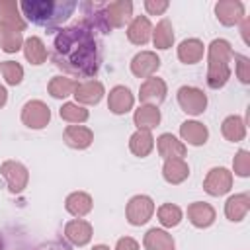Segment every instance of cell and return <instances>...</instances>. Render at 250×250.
Returning a JSON list of instances; mask_svg holds the SVG:
<instances>
[{
    "label": "cell",
    "instance_id": "6da1fadb",
    "mask_svg": "<svg viewBox=\"0 0 250 250\" xmlns=\"http://www.w3.org/2000/svg\"><path fill=\"white\" fill-rule=\"evenodd\" d=\"M51 61L70 76L92 78L98 74L102 62L98 39L82 23L64 27L55 37Z\"/></svg>",
    "mask_w": 250,
    "mask_h": 250
},
{
    "label": "cell",
    "instance_id": "7a4b0ae2",
    "mask_svg": "<svg viewBox=\"0 0 250 250\" xmlns=\"http://www.w3.org/2000/svg\"><path fill=\"white\" fill-rule=\"evenodd\" d=\"M74 0H23L20 2V8L23 16L41 27L55 29L62 21H66L72 12L76 10Z\"/></svg>",
    "mask_w": 250,
    "mask_h": 250
},
{
    "label": "cell",
    "instance_id": "3957f363",
    "mask_svg": "<svg viewBox=\"0 0 250 250\" xmlns=\"http://www.w3.org/2000/svg\"><path fill=\"white\" fill-rule=\"evenodd\" d=\"M232 49L229 41L225 39H213L209 45L207 55V84L213 90H219L227 84L230 78V61H232Z\"/></svg>",
    "mask_w": 250,
    "mask_h": 250
},
{
    "label": "cell",
    "instance_id": "277c9868",
    "mask_svg": "<svg viewBox=\"0 0 250 250\" xmlns=\"http://www.w3.org/2000/svg\"><path fill=\"white\" fill-rule=\"evenodd\" d=\"M80 10L84 14L82 25L88 27L92 33H94V29L100 31V33H109L111 31V27L107 23V18H105V2H82Z\"/></svg>",
    "mask_w": 250,
    "mask_h": 250
},
{
    "label": "cell",
    "instance_id": "5b68a950",
    "mask_svg": "<svg viewBox=\"0 0 250 250\" xmlns=\"http://www.w3.org/2000/svg\"><path fill=\"white\" fill-rule=\"evenodd\" d=\"M51 119V109L41 100H31L21 107V123L29 129H43Z\"/></svg>",
    "mask_w": 250,
    "mask_h": 250
},
{
    "label": "cell",
    "instance_id": "8992f818",
    "mask_svg": "<svg viewBox=\"0 0 250 250\" xmlns=\"http://www.w3.org/2000/svg\"><path fill=\"white\" fill-rule=\"evenodd\" d=\"M154 213V201L148 197V195H135L129 199L127 203V209H125V215H127V221L135 227H141L145 225Z\"/></svg>",
    "mask_w": 250,
    "mask_h": 250
},
{
    "label": "cell",
    "instance_id": "52a82bcc",
    "mask_svg": "<svg viewBox=\"0 0 250 250\" xmlns=\"http://www.w3.org/2000/svg\"><path fill=\"white\" fill-rule=\"evenodd\" d=\"M230 188H232V172H229L223 166L211 168L203 180V189L213 197L225 195L227 191H230Z\"/></svg>",
    "mask_w": 250,
    "mask_h": 250
},
{
    "label": "cell",
    "instance_id": "ba28073f",
    "mask_svg": "<svg viewBox=\"0 0 250 250\" xmlns=\"http://www.w3.org/2000/svg\"><path fill=\"white\" fill-rule=\"evenodd\" d=\"M178 104L180 107L189 113V115H199L205 111L207 107V96L203 94V90L193 88V86H182L178 90Z\"/></svg>",
    "mask_w": 250,
    "mask_h": 250
},
{
    "label": "cell",
    "instance_id": "9c48e42d",
    "mask_svg": "<svg viewBox=\"0 0 250 250\" xmlns=\"http://www.w3.org/2000/svg\"><path fill=\"white\" fill-rule=\"evenodd\" d=\"M0 174L6 178L8 189H10L12 193L23 191V188L27 186V180H29L27 168H25L21 162H16V160H6V162L0 166Z\"/></svg>",
    "mask_w": 250,
    "mask_h": 250
},
{
    "label": "cell",
    "instance_id": "30bf717a",
    "mask_svg": "<svg viewBox=\"0 0 250 250\" xmlns=\"http://www.w3.org/2000/svg\"><path fill=\"white\" fill-rule=\"evenodd\" d=\"M166 98V82L162 78H156V76H150L146 78L143 84H141V90H139V100L145 104V105H158L162 104Z\"/></svg>",
    "mask_w": 250,
    "mask_h": 250
},
{
    "label": "cell",
    "instance_id": "8fae6325",
    "mask_svg": "<svg viewBox=\"0 0 250 250\" xmlns=\"http://www.w3.org/2000/svg\"><path fill=\"white\" fill-rule=\"evenodd\" d=\"M160 68V59L152 51H141L131 61V72L137 78H150Z\"/></svg>",
    "mask_w": 250,
    "mask_h": 250
},
{
    "label": "cell",
    "instance_id": "7c38bea8",
    "mask_svg": "<svg viewBox=\"0 0 250 250\" xmlns=\"http://www.w3.org/2000/svg\"><path fill=\"white\" fill-rule=\"evenodd\" d=\"M215 14L217 20L223 25H234L238 21H242L244 16V4L240 0H221L215 4Z\"/></svg>",
    "mask_w": 250,
    "mask_h": 250
},
{
    "label": "cell",
    "instance_id": "4fadbf2b",
    "mask_svg": "<svg viewBox=\"0 0 250 250\" xmlns=\"http://www.w3.org/2000/svg\"><path fill=\"white\" fill-rule=\"evenodd\" d=\"M133 16V2L129 0H115V2H105V18L109 27H123Z\"/></svg>",
    "mask_w": 250,
    "mask_h": 250
},
{
    "label": "cell",
    "instance_id": "5bb4252c",
    "mask_svg": "<svg viewBox=\"0 0 250 250\" xmlns=\"http://www.w3.org/2000/svg\"><path fill=\"white\" fill-rule=\"evenodd\" d=\"M76 98V104H86V105H96L102 96H104V84L100 80H86V82H76V88L72 92Z\"/></svg>",
    "mask_w": 250,
    "mask_h": 250
},
{
    "label": "cell",
    "instance_id": "9a60e30c",
    "mask_svg": "<svg viewBox=\"0 0 250 250\" xmlns=\"http://www.w3.org/2000/svg\"><path fill=\"white\" fill-rule=\"evenodd\" d=\"M133 104H135V98H133V94L127 86H115V88L109 90V96H107L109 111H113L117 115H123L133 107Z\"/></svg>",
    "mask_w": 250,
    "mask_h": 250
},
{
    "label": "cell",
    "instance_id": "2e32d148",
    "mask_svg": "<svg viewBox=\"0 0 250 250\" xmlns=\"http://www.w3.org/2000/svg\"><path fill=\"white\" fill-rule=\"evenodd\" d=\"M62 139L70 148L82 150V148H88L92 145L94 133H92V129H88L84 125H68L62 133Z\"/></svg>",
    "mask_w": 250,
    "mask_h": 250
},
{
    "label": "cell",
    "instance_id": "e0dca14e",
    "mask_svg": "<svg viewBox=\"0 0 250 250\" xmlns=\"http://www.w3.org/2000/svg\"><path fill=\"white\" fill-rule=\"evenodd\" d=\"M188 219L197 229H207L215 223V209L205 201H195L188 207Z\"/></svg>",
    "mask_w": 250,
    "mask_h": 250
},
{
    "label": "cell",
    "instance_id": "ac0fdd59",
    "mask_svg": "<svg viewBox=\"0 0 250 250\" xmlns=\"http://www.w3.org/2000/svg\"><path fill=\"white\" fill-rule=\"evenodd\" d=\"M64 236L76 244V246H84L90 242L92 238V225L84 219H74V221H68L66 227H64Z\"/></svg>",
    "mask_w": 250,
    "mask_h": 250
},
{
    "label": "cell",
    "instance_id": "d6986e66",
    "mask_svg": "<svg viewBox=\"0 0 250 250\" xmlns=\"http://www.w3.org/2000/svg\"><path fill=\"white\" fill-rule=\"evenodd\" d=\"M156 148H158V154L166 160L170 158H184L186 156V145L182 141H178L172 133H164L158 137L156 141Z\"/></svg>",
    "mask_w": 250,
    "mask_h": 250
},
{
    "label": "cell",
    "instance_id": "ffe728a7",
    "mask_svg": "<svg viewBox=\"0 0 250 250\" xmlns=\"http://www.w3.org/2000/svg\"><path fill=\"white\" fill-rule=\"evenodd\" d=\"M250 209V195L248 193H236L230 195L225 203V215L232 223H240Z\"/></svg>",
    "mask_w": 250,
    "mask_h": 250
},
{
    "label": "cell",
    "instance_id": "44dd1931",
    "mask_svg": "<svg viewBox=\"0 0 250 250\" xmlns=\"http://www.w3.org/2000/svg\"><path fill=\"white\" fill-rule=\"evenodd\" d=\"M152 35V25L146 16H137L127 27V39L135 45H145Z\"/></svg>",
    "mask_w": 250,
    "mask_h": 250
},
{
    "label": "cell",
    "instance_id": "7402d4cb",
    "mask_svg": "<svg viewBox=\"0 0 250 250\" xmlns=\"http://www.w3.org/2000/svg\"><path fill=\"white\" fill-rule=\"evenodd\" d=\"M180 135H182L184 141H188V145L201 146V145H205V141L209 137V131L199 121H184L180 125Z\"/></svg>",
    "mask_w": 250,
    "mask_h": 250
},
{
    "label": "cell",
    "instance_id": "603a6c76",
    "mask_svg": "<svg viewBox=\"0 0 250 250\" xmlns=\"http://www.w3.org/2000/svg\"><path fill=\"white\" fill-rule=\"evenodd\" d=\"M20 4L16 0H0V25H10L20 31L25 29V21L20 16Z\"/></svg>",
    "mask_w": 250,
    "mask_h": 250
},
{
    "label": "cell",
    "instance_id": "cb8c5ba5",
    "mask_svg": "<svg viewBox=\"0 0 250 250\" xmlns=\"http://www.w3.org/2000/svg\"><path fill=\"white\" fill-rule=\"evenodd\" d=\"M162 176L168 184H182L188 176H189V166L186 164L184 158H170L164 162V168H162Z\"/></svg>",
    "mask_w": 250,
    "mask_h": 250
},
{
    "label": "cell",
    "instance_id": "d4e9b609",
    "mask_svg": "<svg viewBox=\"0 0 250 250\" xmlns=\"http://www.w3.org/2000/svg\"><path fill=\"white\" fill-rule=\"evenodd\" d=\"M178 59L184 64H195L203 59V43L199 39H184L178 45Z\"/></svg>",
    "mask_w": 250,
    "mask_h": 250
},
{
    "label": "cell",
    "instance_id": "484cf974",
    "mask_svg": "<svg viewBox=\"0 0 250 250\" xmlns=\"http://www.w3.org/2000/svg\"><path fill=\"white\" fill-rule=\"evenodd\" d=\"M92 197L86 193V191H74V193H70L68 197H66V201H64V207H66V211L70 213V215H74V217H84V215H88L90 211H92Z\"/></svg>",
    "mask_w": 250,
    "mask_h": 250
},
{
    "label": "cell",
    "instance_id": "4316f807",
    "mask_svg": "<svg viewBox=\"0 0 250 250\" xmlns=\"http://www.w3.org/2000/svg\"><path fill=\"white\" fill-rule=\"evenodd\" d=\"M135 125L139 131H150L160 123V109L154 105H141L133 115Z\"/></svg>",
    "mask_w": 250,
    "mask_h": 250
},
{
    "label": "cell",
    "instance_id": "83f0119b",
    "mask_svg": "<svg viewBox=\"0 0 250 250\" xmlns=\"http://www.w3.org/2000/svg\"><path fill=\"white\" fill-rule=\"evenodd\" d=\"M145 248L146 250H174V238L162 229H150L145 234Z\"/></svg>",
    "mask_w": 250,
    "mask_h": 250
},
{
    "label": "cell",
    "instance_id": "f1b7e54d",
    "mask_svg": "<svg viewBox=\"0 0 250 250\" xmlns=\"http://www.w3.org/2000/svg\"><path fill=\"white\" fill-rule=\"evenodd\" d=\"M223 137L230 143H240L246 137V125L238 115H229L221 125Z\"/></svg>",
    "mask_w": 250,
    "mask_h": 250
},
{
    "label": "cell",
    "instance_id": "f546056e",
    "mask_svg": "<svg viewBox=\"0 0 250 250\" xmlns=\"http://www.w3.org/2000/svg\"><path fill=\"white\" fill-rule=\"evenodd\" d=\"M152 146H154V139H152L150 131H137L129 139V148L135 156H141V158L148 156Z\"/></svg>",
    "mask_w": 250,
    "mask_h": 250
},
{
    "label": "cell",
    "instance_id": "4dcf8cb0",
    "mask_svg": "<svg viewBox=\"0 0 250 250\" xmlns=\"http://www.w3.org/2000/svg\"><path fill=\"white\" fill-rule=\"evenodd\" d=\"M23 45V37L21 31L10 25H0V47L6 53H16L20 51Z\"/></svg>",
    "mask_w": 250,
    "mask_h": 250
},
{
    "label": "cell",
    "instance_id": "1f68e13d",
    "mask_svg": "<svg viewBox=\"0 0 250 250\" xmlns=\"http://www.w3.org/2000/svg\"><path fill=\"white\" fill-rule=\"evenodd\" d=\"M152 43L156 49H170L174 43V27L168 20H160L152 29Z\"/></svg>",
    "mask_w": 250,
    "mask_h": 250
},
{
    "label": "cell",
    "instance_id": "d6a6232c",
    "mask_svg": "<svg viewBox=\"0 0 250 250\" xmlns=\"http://www.w3.org/2000/svg\"><path fill=\"white\" fill-rule=\"evenodd\" d=\"M23 53H25V59L31 62V64H43L45 59H47V49L43 45V41L39 37H29L25 39L23 43Z\"/></svg>",
    "mask_w": 250,
    "mask_h": 250
},
{
    "label": "cell",
    "instance_id": "836d02e7",
    "mask_svg": "<svg viewBox=\"0 0 250 250\" xmlns=\"http://www.w3.org/2000/svg\"><path fill=\"white\" fill-rule=\"evenodd\" d=\"M74 88H76V80L64 78V76H53L51 82H49V94L57 100L70 96L74 92Z\"/></svg>",
    "mask_w": 250,
    "mask_h": 250
},
{
    "label": "cell",
    "instance_id": "e575fe53",
    "mask_svg": "<svg viewBox=\"0 0 250 250\" xmlns=\"http://www.w3.org/2000/svg\"><path fill=\"white\" fill-rule=\"evenodd\" d=\"M158 221L164 227H176L182 221V209L174 203H164L158 207Z\"/></svg>",
    "mask_w": 250,
    "mask_h": 250
},
{
    "label": "cell",
    "instance_id": "d590c367",
    "mask_svg": "<svg viewBox=\"0 0 250 250\" xmlns=\"http://www.w3.org/2000/svg\"><path fill=\"white\" fill-rule=\"evenodd\" d=\"M61 117L64 119V121H68V123H84L86 119H88V109L86 107H82V105H78V104H64L62 107H61Z\"/></svg>",
    "mask_w": 250,
    "mask_h": 250
},
{
    "label": "cell",
    "instance_id": "8d00e7d4",
    "mask_svg": "<svg viewBox=\"0 0 250 250\" xmlns=\"http://www.w3.org/2000/svg\"><path fill=\"white\" fill-rule=\"evenodd\" d=\"M0 70H2L4 78H6V82L12 84V86L20 84L21 78H23V68H21V64L16 62V61H4V62L0 64Z\"/></svg>",
    "mask_w": 250,
    "mask_h": 250
},
{
    "label": "cell",
    "instance_id": "74e56055",
    "mask_svg": "<svg viewBox=\"0 0 250 250\" xmlns=\"http://www.w3.org/2000/svg\"><path fill=\"white\" fill-rule=\"evenodd\" d=\"M232 168H234V174L240 176V178H246L250 176V152L240 148L232 160Z\"/></svg>",
    "mask_w": 250,
    "mask_h": 250
},
{
    "label": "cell",
    "instance_id": "f35d334b",
    "mask_svg": "<svg viewBox=\"0 0 250 250\" xmlns=\"http://www.w3.org/2000/svg\"><path fill=\"white\" fill-rule=\"evenodd\" d=\"M232 59L236 61V76L240 78L242 84H248L250 82V61H248V57L234 53Z\"/></svg>",
    "mask_w": 250,
    "mask_h": 250
},
{
    "label": "cell",
    "instance_id": "ab89813d",
    "mask_svg": "<svg viewBox=\"0 0 250 250\" xmlns=\"http://www.w3.org/2000/svg\"><path fill=\"white\" fill-rule=\"evenodd\" d=\"M145 8H146L148 14L160 16L164 10H168V2H166V0H146V2H145Z\"/></svg>",
    "mask_w": 250,
    "mask_h": 250
},
{
    "label": "cell",
    "instance_id": "60d3db41",
    "mask_svg": "<svg viewBox=\"0 0 250 250\" xmlns=\"http://www.w3.org/2000/svg\"><path fill=\"white\" fill-rule=\"evenodd\" d=\"M115 250H139V244H137L135 238H131V236H123V238L117 240Z\"/></svg>",
    "mask_w": 250,
    "mask_h": 250
},
{
    "label": "cell",
    "instance_id": "b9f144b4",
    "mask_svg": "<svg viewBox=\"0 0 250 250\" xmlns=\"http://www.w3.org/2000/svg\"><path fill=\"white\" fill-rule=\"evenodd\" d=\"M248 27H250V21H248V18H244V21H242V37H244V43H250V39H248Z\"/></svg>",
    "mask_w": 250,
    "mask_h": 250
},
{
    "label": "cell",
    "instance_id": "7bdbcfd3",
    "mask_svg": "<svg viewBox=\"0 0 250 250\" xmlns=\"http://www.w3.org/2000/svg\"><path fill=\"white\" fill-rule=\"evenodd\" d=\"M6 100H8V92H6L4 86H0V107L6 105Z\"/></svg>",
    "mask_w": 250,
    "mask_h": 250
},
{
    "label": "cell",
    "instance_id": "ee69618b",
    "mask_svg": "<svg viewBox=\"0 0 250 250\" xmlns=\"http://www.w3.org/2000/svg\"><path fill=\"white\" fill-rule=\"evenodd\" d=\"M92 250H109V248H107V246H104V244H98V246H94Z\"/></svg>",
    "mask_w": 250,
    "mask_h": 250
}]
</instances>
